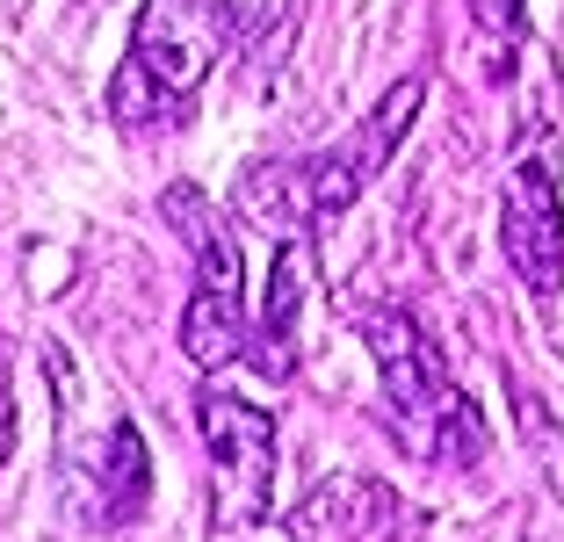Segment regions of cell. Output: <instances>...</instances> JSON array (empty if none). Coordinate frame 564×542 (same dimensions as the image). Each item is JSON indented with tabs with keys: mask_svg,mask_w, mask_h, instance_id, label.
Segmentation results:
<instances>
[{
	"mask_svg": "<svg viewBox=\"0 0 564 542\" xmlns=\"http://www.w3.org/2000/svg\"><path fill=\"white\" fill-rule=\"evenodd\" d=\"M362 340L377 355V377H383V412L399 427V448L420 463H464L485 456V412L456 391L442 347L413 326L405 312H362Z\"/></svg>",
	"mask_w": 564,
	"mask_h": 542,
	"instance_id": "7a4b0ae2",
	"label": "cell"
},
{
	"mask_svg": "<svg viewBox=\"0 0 564 542\" xmlns=\"http://www.w3.org/2000/svg\"><path fill=\"white\" fill-rule=\"evenodd\" d=\"M145 499H152V463H145V434L131 420H117L109 434H95L87 456H73V513L87 528L138 521Z\"/></svg>",
	"mask_w": 564,
	"mask_h": 542,
	"instance_id": "52a82bcc",
	"label": "cell"
},
{
	"mask_svg": "<svg viewBox=\"0 0 564 542\" xmlns=\"http://www.w3.org/2000/svg\"><path fill=\"white\" fill-rule=\"evenodd\" d=\"M290 542H377L391 528V492L377 477H326L282 513Z\"/></svg>",
	"mask_w": 564,
	"mask_h": 542,
	"instance_id": "ba28073f",
	"label": "cell"
},
{
	"mask_svg": "<svg viewBox=\"0 0 564 542\" xmlns=\"http://www.w3.org/2000/svg\"><path fill=\"white\" fill-rule=\"evenodd\" d=\"M282 22H290V0H225V30L239 44H268Z\"/></svg>",
	"mask_w": 564,
	"mask_h": 542,
	"instance_id": "8fae6325",
	"label": "cell"
},
{
	"mask_svg": "<svg viewBox=\"0 0 564 542\" xmlns=\"http://www.w3.org/2000/svg\"><path fill=\"white\" fill-rule=\"evenodd\" d=\"M15 456V398H8V383H0V463Z\"/></svg>",
	"mask_w": 564,
	"mask_h": 542,
	"instance_id": "4fadbf2b",
	"label": "cell"
},
{
	"mask_svg": "<svg viewBox=\"0 0 564 542\" xmlns=\"http://www.w3.org/2000/svg\"><path fill=\"white\" fill-rule=\"evenodd\" d=\"M166 225L196 247V290H188V312H182V355L196 361V369H225V361H239L247 340H253L239 239H232V225L203 203V188H188V181L166 188Z\"/></svg>",
	"mask_w": 564,
	"mask_h": 542,
	"instance_id": "3957f363",
	"label": "cell"
},
{
	"mask_svg": "<svg viewBox=\"0 0 564 542\" xmlns=\"http://www.w3.org/2000/svg\"><path fill=\"white\" fill-rule=\"evenodd\" d=\"M225 44H232L225 0H145L131 22V51H123L117 80H109V116L123 131L182 123Z\"/></svg>",
	"mask_w": 564,
	"mask_h": 542,
	"instance_id": "6da1fadb",
	"label": "cell"
},
{
	"mask_svg": "<svg viewBox=\"0 0 564 542\" xmlns=\"http://www.w3.org/2000/svg\"><path fill=\"white\" fill-rule=\"evenodd\" d=\"M499 253L521 275V290L557 296L564 290V203H557V152L529 145L507 166L499 196Z\"/></svg>",
	"mask_w": 564,
	"mask_h": 542,
	"instance_id": "5b68a950",
	"label": "cell"
},
{
	"mask_svg": "<svg viewBox=\"0 0 564 542\" xmlns=\"http://www.w3.org/2000/svg\"><path fill=\"white\" fill-rule=\"evenodd\" d=\"M420 101H427V73H405V80H391L383 87V101L355 123L348 138L333 152H318L312 160V188H318V225H333V217L348 210L355 196H362L369 181L391 166V152H399V138L413 131V116H420Z\"/></svg>",
	"mask_w": 564,
	"mask_h": 542,
	"instance_id": "8992f818",
	"label": "cell"
},
{
	"mask_svg": "<svg viewBox=\"0 0 564 542\" xmlns=\"http://www.w3.org/2000/svg\"><path fill=\"white\" fill-rule=\"evenodd\" d=\"M196 427H203V456H210V528L268 521V492H275V420L232 391H203Z\"/></svg>",
	"mask_w": 564,
	"mask_h": 542,
	"instance_id": "277c9868",
	"label": "cell"
},
{
	"mask_svg": "<svg viewBox=\"0 0 564 542\" xmlns=\"http://www.w3.org/2000/svg\"><path fill=\"white\" fill-rule=\"evenodd\" d=\"M304 282H312V247H304V239H282L275 268H268L261 333L247 340V355L261 361L268 377H290V340H297V304H304Z\"/></svg>",
	"mask_w": 564,
	"mask_h": 542,
	"instance_id": "30bf717a",
	"label": "cell"
},
{
	"mask_svg": "<svg viewBox=\"0 0 564 542\" xmlns=\"http://www.w3.org/2000/svg\"><path fill=\"white\" fill-rule=\"evenodd\" d=\"M232 210L247 225L275 231V239H304L318 225V188H312V160H261L239 174Z\"/></svg>",
	"mask_w": 564,
	"mask_h": 542,
	"instance_id": "9c48e42d",
	"label": "cell"
},
{
	"mask_svg": "<svg viewBox=\"0 0 564 542\" xmlns=\"http://www.w3.org/2000/svg\"><path fill=\"white\" fill-rule=\"evenodd\" d=\"M470 8V22H478L485 36H499V44H521L529 36V8L521 0H464Z\"/></svg>",
	"mask_w": 564,
	"mask_h": 542,
	"instance_id": "7c38bea8",
	"label": "cell"
}]
</instances>
